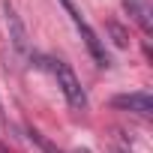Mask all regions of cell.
<instances>
[{"label":"cell","mask_w":153,"mask_h":153,"mask_svg":"<svg viewBox=\"0 0 153 153\" xmlns=\"http://www.w3.org/2000/svg\"><path fill=\"white\" fill-rule=\"evenodd\" d=\"M111 105L120 108V111H135V114L147 117V114L153 111V96H150L147 90H138V93H120V96L111 99Z\"/></svg>","instance_id":"3"},{"label":"cell","mask_w":153,"mask_h":153,"mask_svg":"<svg viewBox=\"0 0 153 153\" xmlns=\"http://www.w3.org/2000/svg\"><path fill=\"white\" fill-rule=\"evenodd\" d=\"M45 66H48V72L54 75V81H57L60 93L66 96V102H69L75 111H84V108H87V93H84V87H81V81H78V75L69 69V63L51 57Z\"/></svg>","instance_id":"1"},{"label":"cell","mask_w":153,"mask_h":153,"mask_svg":"<svg viewBox=\"0 0 153 153\" xmlns=\"http://www.w3.org/2000/svg\"><path fill=\"white\" fill-rule=\"evenodd\" d=\"M63 3V9L69 12V18H72V24H75V30L81 33V39H84V45H87V51H90V57L96 60V66H108V54H105V45L99 42V36H96V30L81 18V12L75 9V3L72 0H60Z\"/></svg>","instance_id":"2"},{"label":"cell","mask_w":153,"mask_h":153,"mask_svg":"<svg viewBox=\"0 0 153 153\" xmlns=\"http://www.w3.org/2000/svg\"><path fill=\"white\" fill-rule=\"evenodd\" d=\"M123 6H126V9L132 12V18H135V21H138V24H141L144 30H150V21H147V9H144V6L138 3V0H123Z\"/></svg>","instance_id":"5"},{"label":"cell","mask_w":153,"mask_h":153,"mask_svg":"<svg viewBox=\"0 0 153 153\" xmlns=\"http://www.w3.org/2000/svg\"><path fill=\"white\" fill-rule=\"evenodd\" d=\"M6 21H9V27H12V42H15V48L18 51H24L27 48V42H24V27H21V21H18V15H15V9L6 3Z\"/></svg>","instance_id":"4"}]
</instances>
